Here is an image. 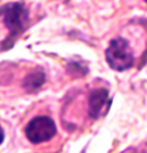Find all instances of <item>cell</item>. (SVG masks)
Here are the masks:
<instances>
[{
    "label": "cell",
    "instance_id": "obj_2",
    "mask_svg": "<svg viewBox=\"0 0 147 153\" xmlns=\"http://www.w3.org/2000/svg\"><path fill=\"white\" fill-rule=\"evenodd\" d=\"M25 134L26 137L33 144L47 141L54 137L56 134L55 122L50 117H35L27 123Z\"/></svg>",
    "mask_w": 147,
    "mask_h": 153
},
{
    "label": "cell",
    "instance_id": "obj_3",
    "mask_svg": "<svg viewBox=\"0 0 147 153\" xmlns=\"http://www.w3.org/2000/svg\"><path fill=\"white\" fill-rule=\"evenodd\" d=\"M3 21L9 29L10 37H17L22 30L25 29L27 21V11L26 8L20 3H12L7 4L1 8Z\"/></svg>",
    "mask_w": 147,
    "mask_h": 153
},
{
    "label": "cell",
    "instance_id": "obj_1",
    "mask_svg": "<svg viewBox=\"0 0 147 153\" xmlns=\"http://www.w3.org/2000/svg\"><path fill=\"white\" fill-rule=\"evenodd\" d=\"M106 59L111 68L116 71H125L134 64V55L128 41L124 38H115L106 50Z\"/></svg>",
    "mask_w": 147,
    "mask_h": 153
},
{
    "label": "cell",
    "instance_id": "obj_5",
    "mask_svg": "<svg viewBox=\"0 0 147 153\" xmlns=\"http://www.w3.org/2000/svg\"><path fill=\"white\" fill-rule=\"evenodd\" d=\"M43 82H44V74L40 71H35L25 79L24 86H25L26 90H29V92H34V90L39 89Z\"/></svg>",
    "mask_w": 147,
    "mask_h": 153
},
{
    "label": "cell",
    "instance_id": "obj_6",
    "mask_svg": "<svg viewBox=\"0 0 147 153\" xmlns=\"http://www.w3.org/2000/svg\"><path fill=\"white\" fill-rule=\"evenodd\" d=\"M3 140H4V132H3V128L0 126V144L3 143Z\"/></svg>",
    "mask_w": 147,
    "mask_h": 153
},
{
    "label": "cell",
    "instance_id": "obj_4",
    "mask_svg": "<svg viewBox=\"0 0 147 153\" xmlns=\"http://www.w3.org/2000/svg\"><path fill=\"white\" fill-rule=\"evenodd\" d=\"M111 100L108 97V92L106 89H95L90 94L89 98V114L90 117L96 119L106 113V109L110 105Z\"/></svg>",
    "mask_w": 147,
    "mask_h": 153
}]
</instances>
